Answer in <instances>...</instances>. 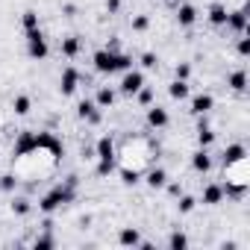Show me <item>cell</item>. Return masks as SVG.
I'll return each mask as SVG.
<instances>
[{
    "mask_svg": "<svg viewBox=\"0 0 250 250\" xmlns=\"http://www.w3.org/2000/svg\"><path fill=\"white\" fill-rule=\"evenodd\" d=\"M91 62H94V71L97 74H118V71H130L133 68V56L118 53V50H109V47L97 50L91 56Z\"/></svg>",
    "mask_w": 250,
    "mask_h": 250,
    "instance_id": "6da1fadb",
    "label": "cell"
},
{
    "mask_svg": "<svg viewBox=\"0 0 250 250\" xmlns=\"http://www.w3.org/2000/svg\"><path fill=\"white\" fill-rule=\"evenodd\" d=\"M74 191H77V188H71L68 183H62V186H53V188H50V191H47V194L39 200V209H42L44 215H53L56 209H62L65 203H71V200H74Z\"/></svg>",
    "mask_w": 250,
    "mask_h": 250,
    "instance_id": "7a4b0ae2",
    "label": "cell"
},
{
    "mask_svg": "<svg viewBox=\"0 0 250 250\" xmlns=\"http://www.w3.org/2000/svg\"><path fill=\"white\" fill-rule=\"evenodd\" d=\"M47 53H50V47H47L44 33H42V30H30V33H27V56H30V59H44Z\"/></svg>",
    "mask_w": 250,
    "mask_h": 250,
    "instance_id": "3957f363",
    "label": "cell"
},
{
    "mask_svg": "<svg viewBox=\"0 0 250 250\" xmlns=\"http://www.w3.org/2000/svg\"><path fill=\"white\" fill-rule=\"evenodd\" d=\"M145 85V74L130 68V71H124V80H121V94H127V97H136L139 88Z\"/></svg>",
    "mask_w": 250,
    "mask_h": 250,
    "instance_id": "277c9868",
    "label": "cell"
},
{
    "mask_svg": "<svg viewBox=\"0 0 250 250\" xmlns=\"http://www.w3.org/2000/svg\"><path fill=\"white\" fill-rule=\"evenodd\" d=\"M33 150H39V133H21L18 139H15V147H12V153L15 156H27V153H33Z\"/></svg>",
    "mask_w": 250,
    "mask_h": 250,
    "instance_id": "5b68a950",
    "label": "cell"
},
{
    "mask_svg": "<svg viewBox=\"0 0 250 250\" xmlns=\"http://www.w3.org/2000/svg\"><path fill=\"white\" fill-rule=\"evenodd\" d=\"M77 115H80L83 121H88L91 127H97V124L103 121V112L97 109V103H94V100H80V103H77Z\"/></svg>",
    "mask_w": 250,
    "mask_h": 250,
    "instance_id": "8992f818",
    "label": "cell"
},
{
    "mask_svg": "<svg viewBox=\"0 0 250 250\" xmlns=\"http://www.w3.org/2000/svg\"><path fill=\"white\" fill-rule=\"evenodd\" d=\"M77 88H80V71H77V68H65L62 77H59V91H62V97H71Z\"/></svg>",
    "mask_w": 250,
    "mask_h": 250,
    "instance_id": "52a82bcc",
    "label": "cell"
},
{
    "mask_svg": "<svg viewBox=\"0 0 250 250\" xmlns=\"http://www.w3.org/2000/svg\"><path fill=\"white\" fill-rule=\"evenodd\" d=\"M244 159H247V147H244L241 142H235V145H227V147H224V156H221L224 168H232V165H238V162H244Z\"/></svg>",
    "mask_w": 250,
    "mask_h": 250,
    "instance_id": "ba28073f",
    "label": "cell"
},
{
    "mask_svg": "<svg viewBox=\"0 0 250 250\" xmlns=\"http://www.w3.org/2000/svg\"><path fill=\"white\" fill-rule=\"evenodd\" d=\"M94 153H97V162H115V142H112V136H100L97 145H94Z\"/></svg>",
    "mask_w": 250,
    "mask_h": 250,
    "instance_id": "9c48e42d",
    "label": "cell"
},
{
    "mask_svg": "<svg viewBox=\"0 0 250 250\" xmlns=\"http://www.w3.org/2000/svg\"><path fill=\"white\" fill-rule=\"evenodd\" d=\"M227 27H229L232 33L244 36V30H247V9L241 6V9H232V12H227Z\"/></svg>",
    "mask_w": 250,
    "mask_h": 250,
    "instance_id": "30bf717a",
    "label": "cell"
},
{
    "mask_svg": "<svg viewBox=\"0 0 250 250\" xmlns=\"http://www.w3.org/2000/svg\"><path fill=\"white\" fill-rule=\"evenodd\" d=\"M212 109H215V97L209 91H200V94L191 97V115H206Z\"/></svg>",
    "mask_w": 250,
    "mask_h": 250,
    "instance_id": "8fae6325",
    "label": "cell"
},
{
    "mask_svg": "<svg viewBox=\"0 0 250 250\" xmlns=\"http://www.w3.org/2000/svg\"><path fill=\"white\" fill-rule=\"evenodd\" d=\"M168 112L162 109V106H156V103H150L147 106V124H150V127L153 130H162V127H168Z\"/></svg>",
    "mask_w": 250,
    "mask_h": 250,
    "instance_id": "7c38bea8",
    "label": "cell"
},
{
    "mask_svg": "<svg viewBox=\"0 0 250 250\" xmlns=\"http://www.w3.org/2000/svg\"><path fill=\"white\" fill-rule=\"evenodd\" d=\"M200 118V124H197V147H212L215 145V133H212V127L206 124V115H197Z\"/></svg>",
    "mask_w": 250,
    "mask_h": 250,
    "instance_id": "4fadbf2b",
    "label": "cell"
},
{
    "mask_svg": "<svg viewBox=\"0 0 250 250\" xmlns=\"http://www.w3.org/2000/svg\"><path fill=\"white\" fill-rule=\"evenodd\" d=\"M191 168H194L197 174L212 171V156H209V150H206V147H200V150H194V153H191Z\"/></svg>",
    "mask_w": 250,
    "mask_h": 250,
    "instance_id": "5bb4252c",
    "label": "cell"
},
{
    "mask_svg": "<svg viewBox=\"0 0 250 250\" xmlns=\"http://www.w3.org/2000/svg\"><path fill=\"white\" fill-rule=\"evenodd\" d=\"M221 200H224V186H221V183H209V186L203 188L200 203H206V206H218Z\"/></svg>",
    "mask_w": 250,
    "mask_h": 250,
    "instance_id": "9a60e30c",
    "label": "cell"
},
{
    "mask_svg": "<svg viewBox=\"0 0 250 250\" xmlns=\"http://www.w3.org/2000/svg\"><path fill=\"white\" fill-rule=\"evenodd\" d=\"M177 21H180V27H191V24L197 21V9H194L191 3H180V9H177Z\"/></svg>",
    "mask_w": 250,
    "mask_h": 250,
    "instance_id": "2e32d148",
    "label": "cell"
},
{
    "mask_svg": "<svg viewBox=\"0 0 250 250\" xmlns=\"http://www.w3.org/2000/svg\"><path fill=\"white\" fill-rule=\"evenodd\" d=\"M206 18H209L212 27H224V24H227V6H224V3H212L209 12H206Z\"/></svg>",
    "mask_w": 250,
    "mask_h": 250,
    "instance_id": "e0dca14e",
    "label": "cell"
},
{
    "mask_svg": "<svg viewBox=\"0 0 250 250\" xmlns=\"http://www.w3.org/2000/svg\"><path fill=\"white\" fill-rule=\"evenodd\" d=\"M80 50H83V42H80V36H65V39H62V56L74 59Z\"/></svg>",
    "mask_w": 250,
    "mask_h": 250,
    "instance_id": "ac0fdd59",
    "label": "cell"
},
{
    "mask_svg": "<svg viewBox=\"0 0 250 250\" xmlns=\"http://www.w3.org/2000/svg\"><path fill=\"white\" fill-rule=\"evenodd\" d=\"M118 241H121L124 247H136V244H142V235H139L136 227H124L121 235H118Z\"/></svg>",
    "mask_w": 250,
    "mask_h": 250,
    "instance_id": "d6986e66",
    "label": "cell"
},
{
    "mask_svg": "<svg viewBox=\"0 0 250 250\" xmlns=\"http://www.w3.org/2000/svg\"><path fill=\"white\" fill-rule=\"evenodd\" d=\"M150 188H165V183H168V171L165 168H153V171H147V180H145Z\"/></svg>",
    "mask_w": 250,
    "mask_h": 250,
    "instance_id": "ffe728a7",
    "label": "cell"
},
{
    "mask_svg": "<svg viewBox=\"0 0 250 250\" xmlns=\"http://www.w3.org/2000/svg\"><path fill=\"white\" fill-rule=\"evenodd\" d=\"M94 103H97V109H109V106L115 103V91H112L109 85L97 88V97H94Z\"/></svg>",
    "mask_w": 250,
    "mask_h": 250,
    "instance_id": "44dd1931",
    "label": "cell"
},
{
    "mask_svg": "<svg viewBox=\"0 0 250 250\" xmlns=\"http://www.w3.org/2000/svg\"><path fill=\"white\" fill-rule=\"evenodd\" d=\"M227 85H229L232 91H244V88H247V74H244V71H232V74L227 77Z\"/></svg>",
    "mask_w": 250,
    "mask_h": 250,
    "instance_id": "7402d4cb",
    "label": "cell"
},
{
    "mask_svg": "<svg viewBox=\"0 0 250 250\" xmlns=\"http://www.w3.org/2000/svg\"><path fill=\"white\" fill-rule=\"evenodd\" d=\"M168 94H171L174 100H186V97H188V83H186V80H174V83L168 85Z\"/></svg>",
    "mask_w": 250,
    "mask_h": 250,
    "instance_id": "603a6c76",
    "label": "cell"
},
{
    "mask_svg": "<svg viewBox=\"0 0 250 250\" xmlns=\"http://www.w3.org/2000/svg\"><path fill=\"white\" fill-rule=\"evenodd\" d=\"M12 109H15V115H30V109H33V100H30L27 94H18V97L12 100Z\"/></svg>",
    "mask_w": 250,
    "mask_h": 250,
    "instance_id": "cb8c5ba5",
    "label": "cell"
},
{
    "mask_svg": "<svg viewBox=\"0 0 250 250\" xmlns=\"http://www.w3.org/2000/svg\"><path fill=\"white\" fill-rule=\"evenodd\" d=\"M168 247H171V250H183V247H188V235L180 232V229H174V232L168 235Z\"/></svg>",
    "mask_w": 250,
    "mask_h": 250,
    "instance_id": "d4e9b609",
    "label": "cell"
},
{
    "mask_svg": "<svg viewBox=\"0 0 250 250\" xmlns=\"http://www.w3.org/2000/svg\"><path fill=\"white\" fill-rule=\"evenodd\" d=\"M21 27H24V33H30V30H39V12L27 9V12L21 15Z\"/></svg>",
    "mask_w": 250,
    "mask_h": 250,
    "instance_id": "484cf974",
    "label": "cell"
},
{
    "mask_svg": "<svg viewBox=\"0 0 250 250\" xmlns=\"http://www.w3.org/2000/svg\"><path fill=\"white\" fill-rule=\"evenodd\" d=\"M142 180V171H136V168H121V183L124 186H136Z\"/></svg>",
    "mask_w": 250,
    "mask_h": 250,
    "instance_id": "4316f807",
    "label": "cell"
},
{
    "mask_svg": "<svg viewBox=\"0 0 250 250\" xmlns=\"http://www.w3.org/2000/svg\"><path fill=\"white\" fill-rule=\"evenodd\" d=\"M194 206H197V200H194L191 194H180V203H177L180 215H188V212H194Z\"/></svg>",
    "mask_w": 250,
    "mask_h": 250,
    "instance_id": "83f0119b",
    "label": "cell"
},
{
    "mask_svg": "<svg viewBox=\"0 0 250 250\" xmlns=\"http://www.w3.org/2000/svg\"><path fill=\"white\" fill-rule=\"evenodd\" d=\"M30 209H33V206H30L27 197H15V203H12V212H15V215H30Z\"/></svg>",
    "mask_w": 250,
    "mask_h": 250,
    "instance_id": "f1b7e54d",
    "label": "cell"
},
{
    "mask_svg": "<svg viewBox=\"0 0 250 250\" xmlns=\"http://www.w3.org/2000/svg\"><path fill=\"white\" fill-rule=\"evenodd\" d=\"M33 247H36V250H50V247H56V238H53V235H39V238L33 241Z\"/></svg>",
    "mask_w": 250,
    "mask_h": 250,
    "instance_id": "f546056e",
    "label": "cell"
},
{
    "mask_svg": "<svg viewBox=\"0 0 250 250\" xmlns=\"http://www.w3.org/2000/svg\"><path fill=\"white\" fill-rule=\"evenodd\" d=\"M174 77H177V80H186V83H188V77H191V65L180 62V65L174 68Z\"/></svg>",
    "mask_w": 250,
    "mask_h": 250,
    "instance_id": "4dcf8cb0",
    "label": "cell"
},
{
    "mask_svg": "<svg viewBox=\"0 0 250 250\" xmlns=\"http://www.w3.org/2000/svg\"><path fill=\"white\" fill-rule=\"evenodd\" d=\"M15 186H18V180H15L12 174H3V177H0V188H3V191H15Z\"/></svg>",
    "mask_w": 250,
    "mask_h": 250,
    "instance_id": "1f68e13d",
    "label": "cell"
},
{
    "mask_svg": "<svg viewBox=\"0 0 250 250\" xmlns=\"http://www.w3.org/2000/svg\"><path fill=\"white\" fill-rule=\"evenodd\" d=\"M147 27H150V18H147V15H139V18H133V30H136V33H145Z\"/></svg>",
    "mask_w": 250,
    "mask_h": 250,
    "instance_id": "d6a6232c",
    "label": "cell"
},
{
    "mask_svg": "<svg viewBox=\"0 0 250 250\" xmlns=\"http://www.w3.org/2000/svg\"><path fill=\"white\" fill-rule=\"evenodd\" d=\"M139 103H142V106H150V103H153V91H150L147 85L139 88Z\"/></svg>",
    "mask_w": 250,
    "mask_h": 250,
    "instance_id": "836d02e7",
    "label": "cell"
},
{
    "mask_svg": "<svg viewBox=\"0 0 250 250\" xmlns=\"http://www.w3.org/2000/svg\"><path fill=\"white\" fill-rule=\"evenodd\" d=\"M156 62H159V59H156V53H150V50H147V53H142V68H156Z\"/></svg>",
    "mask_w": 250,
    "mask_h": 250,
    "instance_id": "e575fe53",
    "label": "cell"
},
{
    "mask_svg": "<svg viewBox=\"0 0 250 250\" xmlns=\"http://www.w3.org/2000/svg\"><path fill=\"white\" fill-rule=\"evenodd\" d=\"M115 171V162H97V177H109Z\"/></svg>",
    "mask_w": 250,
    "mask_h": 250,
    "instance_id": "d590c367",
    "label": "cell"
},
{
    "mask_svg": "<svg viewBox=\"0 0 250 250\" xmlns=\"http://www.w3.org/2000/svg\"><path fill=\"white\" fill-rule=\"evenodd\" d=\"M250 53V39H238V56H247Z\"/></svg>",
    "mask_w": 250,
    "mask_h": 250,
    "instance_id": "8d00e7d4",
    "label": "cell"
},
{
    "mask_svg": "<svg viewBox=\"0 0 250 250\" xmlns=\"http://www.w3.org/2000/svg\"><path fill=\"white\" fill-rule=\"evenodd\" d=\"M165 188H168V194H174V197H180V183H165Z\"/></svg>",
    "mask_w": 250,
    "mask_h": 250,
    "instance_id": "74e56055",
    "label": "cell"
},
{
    "mask_svg": "<svg viewBox=\"0 0 250 250\" xmlns=\"http://www.w3.org/2000/svg\"><path fill=\"white\" fill-rule=\"evenodd\" d=\"M121 9V0H106V12H118Z\"/></svg>",
    "mask_w": 250,
    "mask_h": 250,
    "instance_id": "f35d334b",
    "label": "cell"
}]
</instances>
